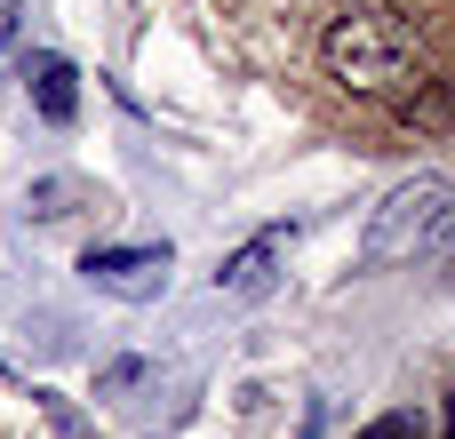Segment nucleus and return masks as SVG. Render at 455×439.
Instances as JSON below:
<instances>
[{
  "instance_id": "f257e3e1",
  "label": "nucleus",
  "mask_w": 455,
  "mask_h": 439,
  "mask_svg": "<svg viewBox=\"0 0 455 439\" xmlns=\"http://www.w3.org/2000/svg\"><path fill=\"white\" fill-rule=\"evenodd\" d=\"M320 64L352 96H400L424 72V32L392 0H344L320 32Z\"/></svg>"
},
{
  "instance_id": "f03ea898",
  "label": "nucleus",
  "mask_w": 455,
  "mask_h": 439,
  "mask_svg": "<svg viewBox=\"0 0 455 439\" xmlns=\"http://www.w3.org/2000/svg\"><path fill=\"white\" fill-rule=\"evenodd\" d=\"M448 216H455V184L440 176V168L392 184V192L376 200L368 232H360V264H408V256H432L440 232H448Z\"/></svg>"
},
{
  "instance_id": "7ed1b4c3",
  "label": "nucleus",
  "mask_w": 455,
  "mask_h": 439,
  "mask_svg": "<svg viewBox=\"0 0 455 439\" xmlns=\"http://www.w3.org/2000/svg\"><path fill=\"white\" fill-rule=\"evenodd\" d=\"M168 272H176V248L168 240H136V248H88L80 256V280L112 304H160L168 296Z\"/></svg>"
},
{
  "instance_id": "20e7f679",
  "label": "nucleus",
  "mask_w": 455,
  "mask_h": 439,
  "mask_svg": "<svg viewBox=\"0 0 455 439\" xmlns=\"http://www.w3.org/2000/svg\"><path fill=\"white\" fill-rule=\"evenodd\" d=\"M280 264H288V232L272 224V232L240 240V248L216 264V296H240V304H256V296H272V288H280Z\"/></svg>"
},
{
  "instance_id": "39448f33",
  "label": "nucleus",
  "mask_w": 455,
  "mask_h": 439,
  "mask_svg": "<svg viewBox=\"0 0 455 439\" xmlns=\"http://www.w3.org/2000/svg\"><path fill=\"white\" fill-rule=\"evenodd\" d=\"M24 88H32V104H40V120H56V128L80 112V72H72L56 48H32V56H24Z\"/></svg>"
},
{
  "instance_id": "423d86ee",
  "label": "nucleus",
  "mask_w": 455,
  "mask_h": 439,
  "mask_svg": "<svg viewBox=\"0 0 455 439\" xmlns=\"http://www.w3.org/2000/svg\"><path fill=\"white\" fill-rule=\"evenodd\" d=\"M64 200H88V184H80V176H40V184L24 192V216H40V224H56V216H72Z\"/></svg>"
},
{
  "instance_id": "0eeeda50",
  "label": "nucleus",
  "mask_w": 455,
  "mask_h": 439,
  "mask_svg": "<svg viewBox=\"0 0 455 439\" xmlns=\"http://www.w3.org/2000/svg\"><path fill=\"white\" fill-rule=\"evenodd\" d=\"M408 120H440V128H455V80H440L432 96H408Z\"/></svg>"
},
{
  "instance_id": "6e6552de",
  "label": "nucleus",
  "mask_w": 455,
  "mask_h": 439,
  "mask_svg": "<svg viewBox=\"0 0 455 439\" xmlns=\"http://www.w3.org/2000/svg\"><path fill=\"white\" fill-rule=\"evenodd\" d=\"M360 439H424V424H416V416H376Z\"/></svg>"
},
{
  "instance_id": "1a4fd4ad",
  "label": "nucleus",
  "mask_w": 455,
  "mask_h": 439,
  "mask_svg": "<svg viewBox=\"0 0 455 439\" xmlns=\"http://www.w3.org/2000/svg\"><path fill=\"white\" fill-rule=\"evenodd\" d=\"M16 8H24V0H0V48H8V32H16Z\"/></svg>"
}]
</instances>
